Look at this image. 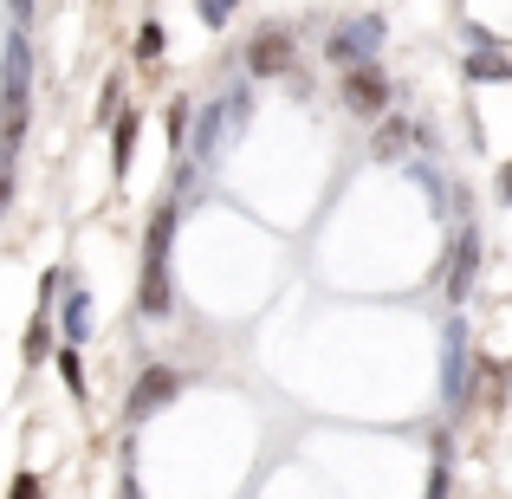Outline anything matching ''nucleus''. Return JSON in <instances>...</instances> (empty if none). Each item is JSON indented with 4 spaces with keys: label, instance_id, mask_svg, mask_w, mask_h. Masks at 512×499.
Returning <instances> with one entry per match:
<instances>
[{
    "label": "nucleus",
    "instance_id": "f257e3e1",
    "mask_svg": "<svg viewBox=\"0 0 512 499\" xmlns=\"http://www.w3.org/2000/svg\"><path fill=\"white\" fill-rule=\"evenodd\" d=\"M169 240H175V208H156L150 221V253H143V279H137V312L163 318L175 305V286H169Z\"/></svg>",
    "mask_w": 512,
    "mask_h": 499
},
{
    "label": "nucleus",
    "instance_id": "f03ea898",
    "mask_svg": "<svg viewBox=\"0 0 512 499\" xmlns=\"http://www.w3.org/2000/svg\"><path fill=\"white\" fill-rule=\"evenodd\" d=\"M247 117H253V91L247 85H234L227 98H214L208 111H201V124H195V163H214L221 143L247 130Z\"/></svg>",
    "mask_w": 512,
    "mask_h": 499
},
{
    "label": "nucleus",
    "instance_id": "7ed1b4c3",
    "mask_svg": "<svg viewBox=\"0 0 512 499\" xmlns=\"http://www.w3.org/2000/svg\"><path fill=\"white\" fill-rule=\"evenodd\" d=\"M240 65H247L253 78H286L292 65H299V46H292L286 26H260V33L247 39V59H240Z\"/></svg>",
    "mask_w": 512,
    "mask_h": 499
},
{
    "label": "nucleus",
    "instance_id": "20e7f679",
    "mask_svg": "<svg viewBox=\"0 0 512 499\" xmlns=\"http://www.w3.org/2000/svg\"><path fill=\"white\" fill-rule=\"evenodd\" d=\"M344 104H350V117H383L389 111V78L376 59L344 65Z\"/></svg>",
    "mask_w": 512,
    "mask_h": 499
},
{
    "label": "nucleus",
    "instance_id": "39448f33",
    "mask_svg": "<svg viewBox=\"0 0 512 499\" xmlns=\"http://www.w3.org/2000/svg\"><path fill=\"white\" fill-rule=\"evenodd\" d=\"M182 383L188 376L182 370H169V363H150V370L137 376V389H130V402H124V415L130 422H143V415H156V409H169L175 396H182Z\"/></svg>",
    "mask_w": 512,
    "mask_h": 499
},
{
    "label": "nucleus",
    "instance_id": "423d86ee",
    "mask_svg": "<svg viewBox=\"0 0 512 499\" xmlns=\"http://www.w3.org/2000/svg\"><path fill=\"white\" fill-rule=\"evenodd\" d=\"M474 279H480V227H461V240H454L448 260H441V292L461 305L467 292H474Z\"/></svg>",
    "mask_w": 512,
    "mask_h": 499
},
{
    "label": "nucleus",
    "instance_id": "0eeeda50",
    "mask_svg": "<svg viewBox=\"0 0 512 499\" xmlns=\"http://www.w3.org/2000/svg\"><path fill=\"white\" fill-rule=\"evenodd\" d=\"M376 46H383V20L363 13V20H344L338 33L325 39V59L331 65H357V59H376Z\"/></svg>",
    "mask_w": 512,
    "mask_h": 499
},
{
    "label": "nucleus",
    "instance_id": "6e6552de",
    "mask_svg": "<svg viewBox=\"0 0 512 499\" xmlns=\"http://www.w3.org/2000/svg\"><path fill=\"white\" fill-rule=\"evenodd\" d=\"M467 325L461 318H454V331H448V370H441V402H454V409H461L467 396H474V376H467Z\"/></svg>",
    "mask_w": 512,
    "mask_h": 499
},
{
    "label": "nucleus",
    "instance_id": "1a4fd4ad",
    "mask_svg": "<svg viewBox=\"0 0 512 499\" xmlns=\"http://www.w3.org/2000/svg\"><path fill=\"white\" fill-rule=\"evenodd\" d=\"M461 72L474 78V85H512V52L506 46H474L461 59Z\"/></svg>",
    "mask_w": 512,
    "mask_h": 499
},
{
    "label": "nucleus",
    "instance_id": "9d476101",
    "mask_svg": "<svg viewBox=\"0 0 512 499\" xmlns=\"http://www.w3.org/2000/svg\"><path fill=\"white\" fill-rule=\"evenodd\" d=\"M59 331L72 337V344H78V337L91 331V299H85L78 286H65V312H59Z\"/></svg>",
    "mask_w": 512,
    "mask_h": 499
},
{
    "label": "nucleus",
    "instance_id": "9b49d317",
    "mask_svg": "<svg viewBox=\"0 0 512 499\" xmlns=\"http://www.w3.org/2000/svg\"><path fill=\"white\" fill-rule=\"evenodd\" d=\"M130 156H137V117H111V163H117V175H130Z\"/></svg>",
    "mask_w": 512,
    "mask_h": 499
},
{
    "label": "nucleus",
    "instance_id": "f8f14e48",
    "mask_svg": "<svg viewBox=\"0 0 512 499\" xmlns=\"http://www.w3.org/2000/svg\"><path fill=\"white\" fill-rule=\"evenodd\" d=\"M474 376H487V402H493V409L512 396V370H506L500 357H474Z\"/></svg>",
    "mask_w": 512,
    "mask_h": 499
},
{
    "label": "nucleus",
    "instance_id": "ddd939ff",
    "mask_svg": "<svg viewBox=\"0 0 512 499\" xmlns=\"http://www.w3.org/2000/svg\"><path fill=\"white\" fill-rule=\"evenodd\" d=\"M26 363H39V357H46V350H52V312H46V299H39V312H33V325H26Z\"/></svg>",
    "mask_w": 512,
    "mask_h": 499
},
{
    "label": "nucleus",
    "instance_id": "4468645a",
    "mask_svg": "<svg viewBox=\"0 0 512 499\" xmlns=\"http://www.w3.org/2000/svg\"><path fill=\"white\" fill-rule=\"evenodd\" d=\"M402 143H409V124H402V117H389V124L376 130V156L389 163V156H402Z\"/></svg>",
    "mask_w": 512,
    "mask_h": 499
},
{
    "label": "nucleus",
    "instance_id": "2eb2a0df",
    "mask_svg": "<svg viewBox=\"0 0 512 499\" xmlns=\"http://www.w3.org/2000/svg\"><path fill=\"white\" fill-rule=\"evenodd\" d=\"M59 376H65V389H72V396H85V370H78V350L72 344L59 350Z\"/></svg>",
    "mask_w": 512,
    "mask_h": 499
},
{
    "label": "nucleus",
    "instance_id": "dca6fc26",
    "mask_svg": "<svg viewBox=\"0 0 512 499\" xmlns=\"http://www.w3.org/2000/svg\"><path fill=\"white\" fill-rule=\"evenodd\" d=\"M234 7H240V0H195V13L208 26H227V20H234Z\"/></svg>",
    "mask_w": 512,
    "mask_h": 499
},
{
    "label": "nucleus",
    "instance_id": "f3484780",
    "mask_svg": "<svg viewBox=\"0 0 512 499\" xmlns=\"http://www.w3.org/2000/svg\"><path fill=\"white\" fill-rule=\"evenodd\" d=\"M156 52H163V26L143 20V33H137V59H156Z\"/></svg>",
    "mask_w": 512,
    "mask_h": 499
},
{
    "label": "nucleus",
    "instance_id": "a211bd4d",
    "mask_svg": "<svg viewBox=\"0 0 512 499\" xmlns=\"http://www.w3.org/2000/svg\"><path fill=\"white\" fill-rule=\"evenodd\" d=\"M422 499H448V454H435V467H428V493Z\"/></svg>",
    "mask_w": 512,
    "mask_h": 499
},
{
    "label": "nucleus",
    "instance_id": "6ab92c4d",
    "mask_svg": "<svg viewBox=\"0 0 512 499\" xmlns=\"http://www.w3.org/2000/svg\"><path fill=\"white\" fill-rule=\"evenodd\" d=\"M117 98H124V85L111 78V85H104V98H98V117H91V124H111V117H117Z\"/></svg>",
    "mask_w": 512,
    "mask_h": 499
},
{
    "label": "nucleus",
    "instance_id": "aec40b11",
    "mask_svg": "<svg viewBox=\"0 0 512 499\" xmlns=\"http://www.w3.org/2000/svg\"><path fill=\"white\" fill-rule=\"evenodd\" d=\"M182 137H188V104H169V143L182 150Z\"/></svg>",
    "mask_w": 512,
    "mask_h": 499
},
{
    "label": "nucleus",
    "instance_id": "412c9836",
    "mask_svg": "<svg viewBox=\"0 0 512 499\" xmlns=\"http://www.w3.org/2000/svg\"><path fill=\"white\" fill-rule=\"evenodd\" d=\"M7 195H13V150H0V208H7Z\"/></svg>",
    "mask_w": 512,
    "mask_h": 499
},
{
    "label": "nucleus",
    "instance_id": "4be33fe9",
    "mask_svg": "<svg viewBox=\"0 0 512 499\" xmlns=\"http://www.w3.org/2000/svg\"><path fill=\"white\" fill-rule=\"evenodd\" d=\"M13 499H39V480L33 474H13Z\"/></svg>",
    "mask_w": 512,
    "mask_h": 499
},
{
    "label": "nucleus",
    "instance_id": "5701e85b",
    "mask_svg": "<svg viewBox=\"0 0 512 499\" xmlns=\"http://www.w3.org/2000/svg\"><path fill=\"white\" fill-rule=\"evenodd\" d=\"M493 188H500V201H512V156H506V169L493 175Z\"/></svg>",
    "mask_w": 512,
    "mask_h": 499
},
{
    "label": "nucleus",
    "instance_id": "b1692460",
    "mask_svg": "<svg viewBox=\"0 0 512 499\" xmlns=\"http://www.w3.org/2000/svg\"><path fill=\"white\" fill-rule=\"evenodd\" d=\"M7 7H13V20H20V26L33 20V0H7Z\"/></svg>",
    "mask_w": 512,
    "mask_h": 499
}]
</instances>
